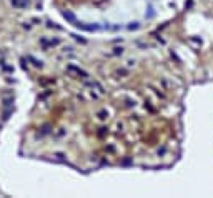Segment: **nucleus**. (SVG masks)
Returning <instances> with one entry per match:
<instances>
[{"label":"nucleus","instance_id":"nucleus-1","mask_svg":"<svg viewBox=\"0 0 213 198\" xmlns=\"http://www.w3.org/2000/svg\"><path fill=\"white\" fill-rule=\"evenodd\" d=\"M63 17H65V19L68 20V22H72L73 25H77V23H78V20H77V17H75V15H73L72 12H63Z\"/></svg>","mask_w":213,"mask_h":198},{"label":"nucleus","instance_id":"nucleus-2","mask_svg":"<svg viewBox=\"0 0 213 198\" xmlns=\"http://www.w3.org/2000/svg\"><path fill=\"white\" fill-rule=\"evenodd\" d=\"M13 7H27L28 5V0H12Z\"/></svg>","mask_w":213,"mask_h":198}]
</instances>
